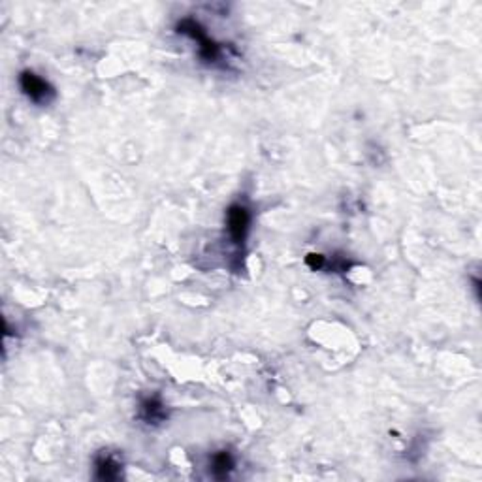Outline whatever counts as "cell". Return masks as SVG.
Wrapping results in <instances>:
<instances>
[{
	"mask_svg": "<svg viewBox=\"0 0 482 482\" xmlns=\"http://www.w3.org/2000/svg\"><path fill=\"white\" fill-rule=\"evenodd\" d=\"M177 32L192 38L194 42H198L200 57H202L205 62H215L217 59L221 57V45L217 42H213V40L207 36V32L204 31V27L200 25L198 21H194V19H183V21L177 23Z\"/></svg>",
	"mask_w": 482,
	"mask_h": 482,
	"instance_id": "obj_1",
	"label": "cell"
},
{
	"mask_svg": "<svg viewBox=\"0 0 482 482\" xmlns=\"http://www.w3.org/2000/svg\"><path fill=\"white\" fill-rule=\"evenodd\" d=\"M19 85H21V91L25 94L27 98L34 102L38 105L50 104L51 100L55 98V87L51 85L50 81L43 80L36 72L32 70H23L21 75H19Z\"/></svg>",
	"mask_w": 482,
	"mask_h": 482,
	"instance_id": "obj_2",
	"label": "cell"
},
{
	"mask_svg": "<svg viewBox=\"0 0 482 482\" xmlns=\"http://www.w3.org/2000/svg\"><path fill=\"white\" fill-rule=\"evenodd\" d=\"M226 228H228L230 241L238 247H243L249 235V228H251V211L247 205H230L226 211Z\"/></svg>",
	"mask_w": 482,
	"mask_h": 482,
	"instance_id": "obj_3",
	"label": "cell"
},
{
	"mask_svg": "<svg viewBox=\"0 0 482 482\" xmlns=\"http://www.w3.org/2000/svg\"><path fill=\"white\" fill-rule=\"evenodd\" d=\"M166 416V407H164V403L159 396L145 397L140 403V418L147 422V424H161Z\"/></svg>",
	"mask_w": 482,
	"mask_h": 482,
	"instance_id": "obj_4",
	"label": "cell"
},
{
	"mask_svg": "<svg viewBox=\"0 0 482 482\" xmlns=\"http://www.w3.org/2000/svg\"><path fill=\"white\" fill-rule=\"evenodd\" d=\"M121 467L117 460L112 454H98L94 460V469H96V479L100 481H117L121 476Z\"/></svg>",
	"mask_w": 482,
	"mask_h": 482,
	"instance_id": "obj_5",
	"label": "cell"
},
{
	"mask_svg": "<svg viewBox=\"0 0 482 482\" xmlns=\"http://www.w3.org/2000/svg\"><path fill=\"white\" fill-rule=\"evenodd\" d=\"M234 469V458L228 451L215 452L211 458V471L215 479H226Z\"/></svg>",
	"mask_w": 482,
	"mask_h": 482,
	"instance_id": "obj_6",
	"label": "cell"
},
{
	"mask_svg": "<svg viewBox=\"0 0 482 482\" xmlns=\"http://www.w3.org/2000/svg\"><path fill=\"white\" fill-rule=\"evenodd\" d=\"M305 264L311 268V270H322L324 268V264H326V258L322 256V254H315V253H311V254H307L305 256Z\"/></svg>",
	"mask_w": 482,
	"mask_h": 482,
	"instance_id": "obj_7",
	"label": "cell"
}]
</instances>
